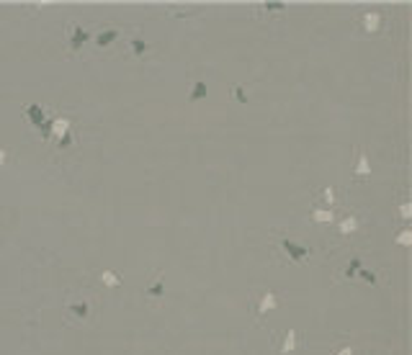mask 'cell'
Here are the masks:
<instances>
[{
	"label": "cell",
	"instance_id": "1",
	"mask_svg": "<svg viewBox=\"0 0 412 355\" xmlns=\"http://www.w3.org/2000/svg\"><path fill=\"white\" fill-rule=\"evenodd\" d=\"M65 312L75 322H88V319H91V301H70Z\"/></svg>",
	"mask_w": 412,
	"mask_h": 355
},
{
	"label": "cell",
	"instance_id": "2",
	"mask_svg": "<svg viewBox=\"0 0 412 355\" xmlns=\"http://www.w3.org/2000/svg\"><path fill=\"white\" fill-rule=\"evenodd\" d=\"M281 247H283V252L289 255V260H291V262H302V260H307V257H309V250H307V247H302V245H297L294 240H281Z\"/></svg>",
	"mask_w": 412,
	"mask_h": 355
},
{
	"label": "cell",
	"instance_id": "3",
	"mask_svg": "<svg viewBox=\"0 0 412 355\" xmlns=\"http://www.w3.org/2000/svg\"><path fill=\"white\" fill-rule=\"evenodd\" d=\"M278 306V296L273 293V291H266V293H263L260 296V299H258V306H255V314L258 317H263V314H268V312H273Z\"/></svg>",
	"mask_w": 412,
	"mask_h": 355
},
{
	"label": "cell",
	"instance_id": "4",
	"mask_svg": "<svg viewBox=\"0 0 412 355\" xmlns=\"http://www.w3.org/2000/svg\"><path fill=\"white\" fill-rule=\"evenodd\" d=\"M371 175V162H368V155L363 150H358V157H356V167H353V178L356 181H366Z\"/></svg>",
	"mask_w": 412,
	"mask_h": 355
},
{
	"label": "cell",
	"instance_id": "5",
	"mask_svg": "<svg viewBox=\"0 0 412 355\" xmlns=\"http://www.w3.org/2000/svg\"><path fill=\"white\" fill-rule=\"evenodd\" d=\"M67 41H70V49H72V52H77V49H80V47L88 41V31H85V28H80V26H70Z\"/></svg>",
	"mask_w": 412,
	"mask_h": 355
},
{
	"label": "cell",
	"instance_id": "6",
	"mask_svg": "<svg viewBox=\"0 0 412 355\" xmlns=\"http://www.w3.org/2000/svg\"><path fill=\"white\" fill-rule=\"evenodd\" d=\"M358 227H361V221H358V216H343L340 221H338V232L343 234V237H348V234H356L358 232Z\"/></svg>",
	"mask_w": 412,
	"mask_h": 355
},
{
	"label": "cell",
	"instance_id": "7",
	"mask_svg": "<svg viewBox=\"0 0 412 355\" xmlns=\"http://www.w3.org/2000/svg\"><path fill=\"white\" fill-rule=\"evenodd\" d=\"M144 296H147V299H152V301L162 299V296H165V281H162V276H157L150 286L144 288Z\"/></svg>",
	"mask_w": 412,
	"mask_h": 355
},
{
	"label": "cell",
	"instance_id": "8",
	"mask_svg": "<svg viewBox=\"0 0 412 355\" xmlns=\"http://www.w3.org/2000/svg\"><path fill=\"white\" fill-rule=\"evenodd\" d=\"M312 219L317 221V224H330V221H335V211L333 209H322V206H314L312 209Z\"/></svg>",
	"mask_w": 412,
	"mask_h": 355
},
{
	"label": "cell",
	"instance_id": "9",
	"mask_svg": "<svg viewBox=\"0 0 412 355\" xmlns=\"http://www.w3.org/2000/svg\"><path fill=\"white\" fill-rule=\"evenodd\" d=\"M381 21H384V18H381V13H363V28H366L368 34H376L379 31Z\"/></svg>",
	"mask_w": 412,
	"mask_h": 355
},
{
	"label": "cell",
	"instance_id": "10",
	"mask_svg": "<svg viewBox=\"0 0 412 355\" xmlns=\"http://www.w3.org/2000/svg\"><path fill=\"white\" fill-rule=\"evenodd\" d=\"M119 36H121L119 28H106V31H101V34L96 36V44H98V47H108V44H113Z\"/></svg>",
	"mask_w": 412,
	"mask_h": 355
},
{
	"label": "cell",
	"instance_id": "11",
	"mask_svg": "<svg viewBox=\"0 0 412 355\" xmlns=\"http://www.w3.org/2000/svg\"><path fill=\"white\" fill-rule=\"evenodd\" d=\"M297 340H299V335H297V330H289V332H286V337H283V345H281V352H291V350H297Z\"/></svg>",
	"mask_w": 412,
	"mask_h": 355
},
{
	"label": "cell",
	"instance_id": "12",
	"mask_svg": "<svg viewBox=\"0 0 412 355\" xmlns=\"http://www.w3.org/2000/svg\"><path fill=\"white\" fill-rule=\"evenodd\" d=\"M52 134L54 137H70V121H67V118H57Z\"/></svg>",
	"mask_w": 412,
	"mask_h": 355
},
{
	"label": "cell",
	"instance_id": "13",
	"mask_svg": "<svg viewBox=\"0 0 412 355\" xmlns=\"http://www.w3.org/2000/svg\"><path fill=\"white\" fill-rule=\"evenodd\" d=\"M101 281H103V286H108V288H119V286H121V278L116 276V273H111V271H103V273H101Z\"/></svg>",
	"mask_w": 412,
	"mask_h": 355
},
{
	"label": "cell",
	"instance_id": "14",
	"mask_svg": "<svg viewBox=\"0 0 412 355\" xmlns=\"http://www.w3.org/2000/svg\"><path fill=\"white\" fill-rule=\"evenodd\" d=\"M201 98H206V82L196 80L193 87H191V101H201Z\"/></svg>",
	"mask_w": 412,
	"mask_h": 355
},
{
	"label": "cell",
	"instance_id": "15",
	"mask_svg": "<svg viewBox=\"0 0 412 355\" xmlns=\"http://www.w3.org/2000/svg\"><path fill=\"white\" fill-rule=\"evenodd\" d=\"M28 113H31V116H28V118H31V124H34V126H42V121H44V111H42L39 106H28Z\"/></svg>",
	"mask_w": 412,
	"mask_h": 355
},
{
	"label": "cell",
	"instance_id": "16",
	"mask_svg": "<svg viewBox=\"0 0 412 355\" xmlns=\"http://www.w3.org/2000/svg\"><path fill=\"white\" fill-rule=\"evenodd\" d=\"M132 52H134V57H144L147 52H150V47H147L142 39H132Z\"/></svg>",
	"mask_w": 412,
	"mask_h": 355
},
{
	"label": "cell",
	"instance_id": "17",
	"mask_svg": "<svg viewBox=\"0 0 412 355\" xmlns=\"http://www.w3.org/2000/svg\"><path fill=\"white\" fill-rule=\"evenodd\" d=\"M322 201L327 203V209H333V203H335V191H333V188H322Z\"/></svg>",
	"mask_w": 412,
	"mask_h": 355
},
{
	"label": "cell",
	"instance_id": "18",
	"mask_svg": "<svg viewBox=\"0 0 412 355\" xmlns=\"http://www.w3.org/2000/svg\"><path fill=\"white\" fill-rule=\"evenodd\" d=\"M397 245H402V247H409V245H412V234H409V229L399 232V237H397Z\"/></svg>",
	"mask_w": 412,
	"mask_h": 355
},
{
	"label": "cell",
	"instance_id": "19",
	"mask_svg": "<svg viewBox=\"0 0 412 355\" xmlns=\"http://www.w3.org/2000/svg\"><path fill=\"white\" fill-rule=\"evenodd\" d=\"M361 278H363L366 283H376V276H374V273H368V271H361Z\"/></svg>",
	"mask_w": 412,
	"mask_h": 355
},
{
	"label": "cell",
	"instance_id": "20",
	"mask_svg": "<svg viewBox=\"0 0 412 355\" xmlns=\"http://www.w3.org/2000/svg\"><path fill=\"white\" fill-rule=\"evenodd\" d=\"M399 211H402V219L407 221V219H409V203H407V201H404V203L399 206Z\"/></svg>",
	"mask_w": 412,
	"mask_h": 355
},
{
	"label": "cell",
	"instance_id": "21",
	"mask_svg": "<svg viewBox=\"0 0 412 355\" xmlns=\"http://www.w3.org/2000/svg\"><path fill=\"white\" fill-rule=\"evenodd\" d=\"M335 355H356V352H353V347H350V345H343V347H340Z\"/></svg>",
	"mask_w": 412,
	"mask_h": 355
},
{
	"label": "cell",
	"instance_id": "22",
	"mask_svg": "<svg viewBox=\"0 0 412 355\" xmlns=\"http://www.w3.org/2000/svg\"><path fill=\"white\" fill-rule=\"evenodd\" d=\"M234 96H237V101H248V98L242 96V91H240V87H234Z\"/></svg>",
	"mask_w": 412,
	"mask_h": 355
},
{
	"label": "cell",
	"instance_id": "23",
	"mask_svg": "<svg viewBox=\"0 0 412 355\" xmlns=\"http://www.w3.org/2000/svg\"><path fill=\"white\" fill-rule=\"evenodd\" d=\"M0 165H6V152L0 150Z\"/></svg>",
	"mask_w": 412,
	"mask_h": 355
}]
</instances>
